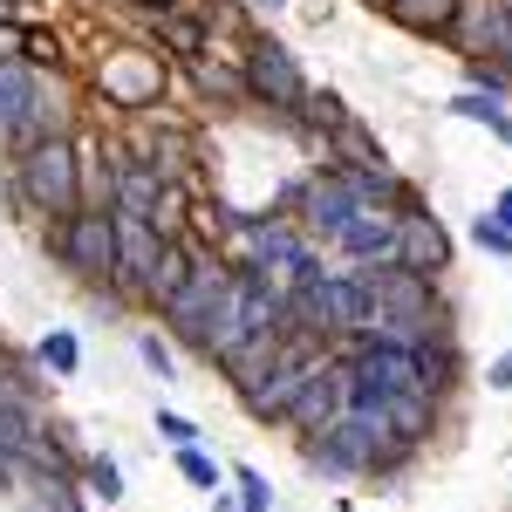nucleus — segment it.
Listing matches in <instances>:
<instances>
[{
    "label": "nucleus",
    "instance_id": "obj_15",
    "mask_svg": "<svg viewBox=\"0 0 512 512\" xmlns=\"http://www.w3.org/2000/svg\"><path fill=\"white\" fill-rule=\"evenodd\" d=\"M328 164H335V171H383V144H376L355 117H342L335 130H328Z\"/></svg>",
    "mask_w": 512,
    "mask_h": 512
},
{
    "label": "nucleus",
    "instance_id": "obj_17",
    "mask_svg": "<svg viewBox=\"0 0 512 512\" xmlns=\"http://www.w3.org/2000/svg\"><path fill=\"white\" fill-rule=\"evenodd\" d=\"M35 417H28V403H21V390H0V458H35Z\"/></svg>",
    "mask_w": 512,
    "mask_h": 512
},
{
    "label": "nucleus",
    "instance_id": "obj_25",
    "mask_svg": "<svg viewBox=\"0 0 512 512\" xmlns=\"http://www.w3.org/2000/svg\"><path fill=\"white\" fill-rule=\"evenodd\" d=\"M178 472L192 478V485H205V492H219V465H212L198 444H178Z\"/></svg>",
    "mask_w": 512,
    "mask_h": 512
},
{
    "label": "nucleus",
    "instance_id": "obj_10",
    "mask_svg": "<svg viewBox=\"0 0 512 512\" xmlns=\"http://www.w3.org/2000/svg\"><path fill=\"white\" fill-rule=\"evenodd\" d=\"M444 260H451V239L437 226L424 205H403L396 212V267H410V274H444Z\"/></svg>",
    "mask_w": 512,
    "mask_h": 512
},
{
    "label": "nucleus",
    "instance_id": "obj_19",
    "mask_svg": "<svg viewBox=\"0 0 512 512\" xmlns=\"http://www.w3.org/2000/svg\"><path fill=\"white\" fill-rule=\"evenodd\" d=\"M144 219H151V233H158V239H185V226H192V192H185L178 178H164V192L151 198Z\"/></svg>",
    "mask_w": 512,
    "mask_h": 512
},
{
    "label": "nucleus",
    "instance_id": "obj_13",
    "mask_svg": "<svg viewBox=\"0 0 512 512\" xmlns=\"http://www.w3.org/2000/svg\"><path fill=\"white\" fill-rule=\"evenodd\" d=\"M444 35L458 41L472 62L499 55V41H506V0H458V21H451Z\"/></svg>",
    "mask_w": 512,
    "mask_h": 512
},
{
    "label": "nucleus",
    "instance_id": "obj_35",
    "mask_svg": "<svg viewBox=\"0 0 512 512\" xmlns=\"http://www.w3.org/2000/svg\"><path fill=\"white\" fill-rule=\"evenodd\" d=\"M492 219H499V226H506V233H512V185H506V192H499V198H492Z\"/></svg>",
    "mask_w": 512,
    "mask_h": 512
},
{
    "label": "nucleus",
    "instance_id": "obj_16",
    "mask_svg": "<svg viewBox=\"0 0 512 512\" xmlns=\"http://www.w3.org/2000/svg\"><path fill=\"white\" fill-rule=\"evenodd\" d=\"M383 424H390L396 444H424L431 424H437V396H417V390L390 396V403H383Z\"/></svg>",
    "mask_w": 512,
    "mask_h": 512
},
{
    "label": "nucleus",
    "instance_id": "obj_29",
    "mask_svg": "<svg viewBox=\"0 0 512 512\" xmlns=\"http://www.w3.org/2000/svg\"><path fill=\"white\" fill-rule=\"evenodd\" d=\"M62 62V41L41 35V28H28V69H55Z\"/></svg>",
    "mask_w": 512,
    "mask_h": 512
},
{
    "label": "nucleus",
    "instance_id": "obj_20",
    "mask_svg": "<svg viewBox=\"0 0 512 512\" xmlns=\"http://www.w3.org/2000/svg\"><path fill=\"white\" fill-rule=\"evenodd\" d=\"M158 41L178 62H198L205 55V21H198L192 7H171V14H158Z\"/></svg>",
    "mask_w": 512,
    "mask_h": 512
},
{
    "label": "nucleus",
    "instance_id": "obj_36",
    "mask_svg": "<svg viewBox=\"0 0 512 512\" xmlns=\"http://www.w3.org/2000/svg\"><path fill=\"white\" fill-rule=\"evenodd\" d=\"M499 69L512 76V0H506V41H499Z\"/></svg>",
    "mask_w": 512,
    "mask_h": 512
},
{
    "label": "nucleus",
    "instance_id": "obj_40",
    "mask_svg": "<svg viewBox=\"0 0 512 512\" xmlns=\"http://www.w3.org/2000/svg\"><path fill=\"white\" fill-rule=\"evenodd\" d=\"M369 7H383V0H369Z\"/></svg>",
    "mask_w": 512,
    "mask_h": 512
},
{
    "label": "nucleus",
    "instance_id": "obj_6",
    "mask_svg": "<svg viewBox=\"0 0 512 512\" xmlns=\"http://www.w3.org/2000/svg\"><path fill=\"white\" fill-rule=\"evenodd\" d=\"M48 82L28 69V62H7L0 69V144H35V137H48Z\"/></svg>",
    "mask_w": 512,
    "mask_h": 512
},
{
    "label": "nucleus",
    "instance_id": "obj_5",
    "mask_svg": "<svg viewBox=\"0 0 512 512\" xmlns=\"http://www.w3.org/2000/svg\"><path fill=\"white\" fill-rule=\"evenodd\" d=\"M246 96H260V103H274V110H301L308 103V82H301V62H294V48L274 35L246 41Z\"/></svg>",
    "mask_w": 512,
    "mask_h": 512
},
{
    "label": "nucleus",
    "instance_id": "obj_14",
    "mask_svg": "<svg viewBox=\"0 0 512 512\" xmlns=\"http://www.w3.org/2000/svg\"><path fill=\"white\" fill-rule=\"evenodd\" d=\"M192 267H198V246H192V239H164L158 260H151V274H144V294L164 308V301H171V294L192 280Z\"/></svg>",
    "mask_w": 512,
    "mask_h": 512
},
{
    "label": "nucleus",
    "instance_id": "obj_32",
    "mask_svg": "<svg viewBox=\"0 0 512 512\" xmlns=\"http://www.w3.org/2000/svg\"><path fill=\"white\" fill-rule=\"evenodd\" d=\"M137 355H144V369H158L164 383H171V349H164L158 335H137Z\"/></svg>",
    "mask_w": 512,
    "mask_h": 512
},
{
    "label": "nucleus",
    "instance_id": "obj_39",
    "mask_svg": "<svg viewBox=\"0 0 512 512\" xmlns=\"http://www.w3.org/2000/svg\"><path fill=\"white\" fill-rule=\"evenodd\" d=\"M260 7H287V0H260Z\"/></svg>",
    "mask_w": 512,
    "mask_h": 512
},
{
    "label": "nucleus",
    "instance_id": "obj_33",
    "mask_svg": "<svg viewBox=\"0 0 512 512\" xmlns=\"http://www.w3.org/2000/svg\"><path fill=\"white\" fill-rule=\"evenodd\" d=\"M506 69H492V62H472V89H492V96H506Z\"/></svg>",
    "mask_w": 512,
    "mask_h": 512
},
{
    "label": "nucleus",
    "instance_id": "obj_24",
    "mask_svg": "<svg viewBox=\"0 0 512 512\" xmlns=\"http://www.w3.org/2000/svg\"><path fill=\"white\" fill-rule=\"evenodd\" d=\"M301 117L315 123V130H335V123L349 117V110H342V96H335V89H308V103H301Z\"/></svg>",
    "mask_w": 512,
    "mask_h": 512
},
{
    "label": "nucleus",
    "instance_id": "obj_22",
    "mask_svg": "<svg viewBox=\"0 0 512 512\" xmlns=\"http://www.w3.org/2000/svg\"><path fill=\"white\" fill-rule=\"evenodd\" d=\"M41 369H55V376H76L82 369V349H76L69 328H48V335H41Z\"/></svg>",
    "mask_w": 512,
    "mask_h": 512
},
{
    "label": "nucleus",
    "instance_id": "obj_31",
    "mask_svg": "<svg viewBox=\"0 0 512 512\" xmlns=\"http://www.w3.org/2000/svg\"><path fill=\"white\" fill-rule=\"evenodd\" d=\"M158 437H164V444H198V424H192V417H178V410H158Z\"/></svg>",
    "mask_w": 512,
    "mask_h": 512
},
{
    "label": "nucleus",
    "instance_id": "obj_11",
    "mask_svg": "<svg viewBox=\"0 0 512 512\" xmlns=\"http://www.w3.org/2000/svg\"><path fill=\"white\" fill-rule=\"evenodd\" d=\"M355 205H362V198H355V185L342 171L308 178V192H301V226H308V239H335L355 219Z\"/></svg>",
    "mask_w": 512,
    "mask_h": 512
},
{
    "label": "nucleus",
    "instance_id": "obj_21",
    "mask_svg": "<svg viewBox=\"0 0 512 512\" xmlns=\"http://www.w3.org/2000/svg\"><path fill=\"white\" fill-rule=\"evenodd\" d=\"M451 117L485 123L492 137H506V144H512V117L499 110V96H492V89H458V96H451Z\"/></svg>",
    "mask_w": 512,
    "mask_h": 512
},
{
    "label": "nucleus",
    "instance_id": "obj_30",
    "mask_svg": "<svg viewBox=\"0 0 512 512\" xmlns=\"http://www.w3.org/2000/svg\"><path fill=\"white\" fill-rule=\"evenodd\" d=\"M7 62H28V28L21 21H0V69Z\"/></svg>",
    "mask_w": 512,
    "mask_h": 512
},
{
    "label": "nucleus",
    "instance_id": "obj_37",
    "mask_svg": "<svg viewBox=\"0 0 512 512\" xmlns=\"http://www.w3.org/2000/svg\"><path fill=\"white\" fill-rule=\"evenodd\" d=\"M137 7H151V14H171V7H185V0H137Z\"/></svg>",
    "mask_w": 512,
    "mask_h": 512
},
{
    "label": "nucleus",
    "instance_id": "obj_8",
    "mask_svg": "<svg viewBox=\"0 0 512 512\" xmlns=\"http://www.w3.org/2000/svg\"><path fill=\"white\" fill-rule=\"evenodd\" d=\"M226 280H233V267H226V260H205V253H198L192 280H185V287H178V294L164 301L171 328H178V335H185L192 349H198V328H205V315H212V301L226 294Z\"/></svg>",
    "mask_w": 512,
    "mask_h": 512
},
{
    "label": "nucleus",
    "instance_id": "obj_27",
    "mask_svg": "<svg viewBox=\"0 0 512 512\" xmlns=\"http://www.w3.org/2000/svg\"><path fill=\"white\" fill-rule=\"evenodd\" d=\"M192 69H198V82H205V89H212V96H239V89H246V76H233V69H212V62H205V55H198Z\"/></svg>",
    "mask_w": 512,
    "mask_h": 512
},
{
    "label": "nucleus",
    "instance_id": "obj_41",
    "mask_svg": "<svg viewBox=\"0 0 512 512\" xmlns=\"http://www.w3.org/2000/svg\"><path fill=\"white\" fill-rule=\"evenodd\" d=\"M0 390H14V383H0Z\"/></svg>",
    "mask_w": 512,
    "mask_h": 512
},
{
    "label": "nucleus",
    "instance_id": "obj_28",
    "mask_svg": "<svg viewBox=\"0 0 512 512\" xmlns=\"http://www.w3.org/2000/svg\"><path fill=\"white\" fill-rule=\"evenodd\" d=\"M472 239H478V246H485V253H499V260H512V233H506V226H499V219H492V212H485V219H478V226H472Z\"/></svg>",
    "mask_w": 512,
    "mask_h": 512
},
{
    "label": "nucleus",
    "instance_id": "obj_9",
    "mask_svg": "<svg viewBox=\"0 0 512 512\" xmlns=\"http://www.w3.org/2000/svg\"><path fill=\"white\" fill-rule=\"evenodd\" d=\"M103 89H110L117 110H151V103L164 96V62L144 55V48H123V55L103 62Z\"/></svg>",
    "mask_w": 512,
    "mask_h": 512
},
{
    "label": "nucleus",
    "instance_id": "obj_1",
    "mask_svg": "<svg viewBox=\"0 0 512 512\" xmlns=\"http://www.w3.org/2000/svg\"><path fill=\"white\" fill-rule=\"evenodd\" d=\"M376 301H369V280L362 274H308L287 294V328H308V335H369Z\"/></svg>",
    "mask_w": 512,
    "mask_h": 512
},
{
    "label": "nucleus",
    "instance_id": "obj_18",
    "mask_svg": "<svg viewBox=\"0 0 512 512\" xmlns=\"http://www.w3.org/2000/svg\"><path fill=\"white\" fill-rule=\"evenodd\" d=\"M383 14L410 35H444L458 21V0H383Z\"/></svg>",
    "mask_w": 512,
    "mask_h": 512
},
{
    "label": "nucleus",
    "instance_id": "obj_3",
    "mask_svg": "<svg viewBox=\"0 0 512 512\" xmlns=\"http://www.w3.org/2000/svg\"><path fill=\"white\" fill-rule=\"evenodd\" d=\"M390 424L383 417H362V410H342L335 424H321L315 444H308V465L328 478H362V472H376L383 458H390Z\"/></svg>",
    "mask_w": 512,
    "mask_h": 512
},
{
    "label": "nucleus",
    "instance_id": "obj_4",
    "mask_svg": "<svg viewBox=\"0 0 512 512\" xmlns=\"http://www.w3.org/2000/svg\"><path fill=\"white\" fill-rule=\"evenodd\" d=\"M55 260L89 287L117 280V205H76L55 226Z\"/></svg>",
    "mask_w": 512,
    "mask_h": 512
},
{
    "label": "nucleus",
    "instance_id": "obj_12",
    "mask_svg": "<svg viewBox=\"0 0 512 512\" xmlns=\"http://www.w3.org/2000/svg\"><path fill=\"white\" fill-rule=\"evenodd\" d=\"M335 246L349 253L355 267H383L396 260V212H376V205H355V219L335 233Z\"/></svg>",
    "mask_w": 512,
    "mask_h": 512
},
{
    "label": "nucleus",
    "instance_id": "obj_7",
    "mask_svg": "<svg viewBox=\"0 0 512 512\" xmlns=\"http://www.w3.org/2000/svg\"><path fill=\"white\" fill-rule=\"evenodd\" d=\"M342 410H349V362L321 355L315 369H308V383H301V396H294V410H287V424L315 437L321 424H335Z\"/></svg>",
    "mask_w": 512,
    "mask_h": 512
},
{
    "label": "nucleus",
    "instance_id": "obj_23",
    "mask_svg": "<svg viewBox=\"0 0 512 512\" xmlns=\"http://www.w3.org/2000/svg\"><path fill=\"white\" fill-rule=\"evenodd\" d=\"M233 485H239V492H233V499H239V512H274V492H267V478L253 472V465H239V472H233Z\"/></svg>",
    "mask_w": 512,
    "mask_h": 512
},
{
    "label": "nucleus",
    "instance_id": "obj_2",
    "mask_svg": "<svg viewBox=\"0 0 512 512\" xmlns=\"http://www.w3.org/2000/svg\"><path fill=\"white\" fill-rule=\"evenodd\" d=\"M14 185H21V198L35 205L41 219H69L82 205V158L69 137H35L28 151H21V164H14Z\"/></svg>",
    "mask_w": 512,
    "mask_h": 512
},
{
    "label": "nucleus",
    "instance_id": "obj_26",
    "mask_svg": "<svg viewBox=\"0 0 512 512\" xmlns=\"http://www.w3.org/2000/svg\"><path fill=\"white\" fill-rule=\"evenodd\" d=\"M89 492H96V499H110V506L123 499V472L110 465V458H89Z\"/></svg>",
    "mask_w": 512,
    "mask_h": 512
},
{
    "label": "nucleus",
    "instance_id": "obj_38",
    "mask_svg": "<svg viewBox=\"0 0 512 512\" xmlns=\"http://www.w3.org/2000/svg\"><path fill=\"white\" fill-rule=\"evenodd\" d=\"M212 512H239V506H233V499H219V506H212Z\"/></svg>",
    "mask_w": 512,
    "mask_h": 512
},
{
    "label": "nucleus",
    "instance_id": "obj_34",
    "mask_svg": "<svg viewBox=\"0 0 512 512\" xmlns=\"http://www.w3.org/2000/svg\"><path fill=\"white\" fill-rule=\"evenodd\" d=\"M492 390H512V349L492 362Z\"/></svg>",
    "mask_w": 512,
    "mask_h": 512
}]
</instances>
